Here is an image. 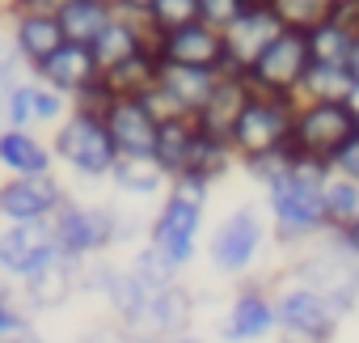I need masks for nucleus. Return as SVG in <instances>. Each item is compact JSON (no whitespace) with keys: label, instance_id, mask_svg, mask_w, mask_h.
Segmentation results:
<instances>
[{"label":"nucleus","instance_id":"obj_6","mask_svg":"<svg viewBox=\"0 0 359 343\" xmlns=\"http://www.w3.org/2000/svg\"><path fill=\"white\" fill-rule=\"evenodd\" d=\"M359 136L355 102H296L292 119V153L296 161L330 169V161Z\"/></svg>","mask_w":359,"mask_h":343},{"label":"nucleus","instance_id":"obj_34","mask_svg":"<svg viewBox=\"0 0 359 343\" xmlns=\"http://www.w3.org/2000/svg\"><path fill=\"white\" fill-rule=\"evenodd\" d=\"M254 0H199V22H208V26H216V30H224L241 9H250Z\"/></svg>","mask_w":359,"mask_h":343},{"label":"nucleus","instance_id":"obj_33","mask_svg":"<svg viewBox=\"0 0 359 343\" xmlns=\"http://www.w3.org/2000/svg\"><path fill=\"white\" fill-rule=\"evenodd\" d=\"M127 271H131L135 280H144V284H173V280H182V271H177V267H173L156 246H148V242H140V246L131 250Z\"/></svg>","mask_w":359,"mask_h":343},{"label":"nucleus","instance_id":"obj_45","mask_svg":"<svg viewBox=\"0 0 359 343\" xmlns=\"http://www.w3.org/2000/svg\"><path fill=\"white\" fill-rule=\"evenodd\" d=\"M102 5H110V9H123V0H102Z\"/></svg>","mask_w":359,"mask_h":343},{"label":"nucleus","instance_id":"obj_5","mask_svg":"<svg viewBox=\"0 0 359 343\" xmlns=\"http://www.w3.org/2000/svg\"><path fill=\"white\" fill-rule=\"evenodd\" d=\"M271 242V225L266 212L258 204H237L233 212H224V221L212 229L208 238V263L220 280H250L262 250Z\"/></svg>","mask_w":359,"mask_h":343},{"label":"nucleus","instance_id":"obj_29","mask_svg":"<svg viewBox=\"0 0 359 343\" xmlns=\"http://www.w3.org/2000/svg\"><path fill=\"white\" fill-rule=\"evenodd\" d=\"M351 98H355L351 77L338 64H309L300 93H296V102H351Z\"/></svg>","mask_w":359,"mask_h":343},{"label":"nucleus","instance_id":"obj_21","mask_svg":"<svg viewBox=\"0 0 359 343\" xmlns=\"http://www.w3.org/2000/svg\"><path fill=\"white\" fill-rule=\"evenodd\" d=\"M72 102L60 98L55 89H47L43 81H34L30 72L18 81L13 89V102H9V127H26V131H43V127H60L68 119Z\"/></svg>","mask_w":359,"mask_h":343},{"label":"nucleus","instance_id":"obj_16","mask_svg":"<svg viewBox=\"0 0 359 343\" xmlns=\"http://www.w3.org/2000/svg\"><path fill=\"white\" fill-rule=\"evenodd\" d=\"M55 250H60V242H55V225L51 221L0 225V280H5V284H22Z\"/></svg>","mask_w":359,"mask_h":343},{"label":"nucleus","instance_id":"obj_36","mask_svg":"<svg viewBox=\"0 0 359 343\" xmlns=\"http://www.w3.org/2000/svg\"><path fill=\"white\" fill-rule=\"evenodd\" d=\"M76 343H131V339H127V335H123V330H118V326L106 318V322H93V326H85Z\"/></svg>","mask_w":359,"mask_h":343},{"label":"nucleus","instance_id":"obj_15","mask_svg":"<svg viewBox=\"0 0 359 343\" xmlns=\"http://www.w3.org/2000/svg\"><path fill=\"white\" fill-rule=\"evenodd\" d=\"M18 292H22V301L30 305L34 318L60 313V309H68V305L81 297V263H76L72 254L55 250L43 267H34V271L18 284Z\"/></svg>","mask_w":359,"mask_h":343},{"label":"nucleus","instance_id":"obj_2","mask_svg":"<svg viewBox=\"0 0 359 343\" xmlns=\"http://www.w3.org/2000/svg\"><path fill=\"white\" fill-rule=\"evenodd\" d=\"M208 200L212 183L203 179H173L169 191L156 200V212L148 216V246H156L177 271H187L199 259L203 229H208Z\"/></svg>","mask_w":359,"mask_h":343},{"label":"nucleus","instance_id":"obj_4","mask_svg":"<svg viewBox=\"0 0 359 343\" xmlns=\"http://www.w3.org/2000/svg\"><path fill=\"white\" fill-rule=\"evenodd\" d=\"M51 153L55 169H68L76 183H110V169L118 161L97 106H72L68 119L51 131Z\"/></svg>","mask_w":359,"mask_h":343},{"label":"nucleus","instance_id":"obj_46","mask_svg":"<svg viewBox=\"0 0 359 343\" xmlns=\"http://www.w3.org/2000/svg\"><path fill=\"white\" fill-rule=\"evenodd\" d=\"M351 102H355V110H359V93H355V98H351Z\"/></svg>","mask_w":359,"mask_h":343},{"label":"nucleus","instance_id":"obj_28","mask_svg":"<svg viewBox=\"0 0 359 343\" xmlns=\"http://www.w3.org/2000/svg\"><path fill=\"white\" fill-rule=\"evenodd\" d=\"M321 208H325V233H342L346 225L359 221V183L325 169V179H321Z\"/></svg>","mask_w":359,"mask_h":343},{"label":"nucleus","instance_id":"obj_24","mask_svg":"<svg viewBox=\"0 0 359 343\" xmlns=\"http://www.w3.org/2000/svg\"><path fill=\"white\" fill-rule=\"evenodd\" d=\"M110 187L131 204H148L169 191V174L156 165V157H118L110 169Z\"/></svg>","mask_w":359,"mask_h":343},{"label":"nucleus","instance_id":"obj_23","mask_svg":"<svg viewBox=\"0 0 359 343\" xmlns=\"http://www.w3.org/2000/svg\"><path fill=\"white\" fill-rule=\"evenodd\" d=\"M89 51H93L97 68L110 72V68H118L123 60H135V56L152 51V34H148V26H144L135 13H123V9H118V13L110 18V26L97 34V43H93Z\"/></svg>","mask_w":359,"mask_h":343},{"label":"nucleus","instance_id":"obj_7","mask_svg":"<svg viewBox=\"0 0 359 343\" xmlns=\"http://www.w3.org/2000/svg\"><path fill=\"white\" fill-rule=\"evenodd\" d=\"M55 225V242L64 254H72L76 263L89 259H106L114 254L118 242V204H97V200H76L68 195L64 208L51 216Z\"/></svg>","mask_w":359,"mask_h":343},{"label":"nucleus","instance_id":"obj_38","mask_svg":"<svg viewBox=\"0 0 359 343\" xmlns=\"http://www.w3.org/2000/svg\"><path fill=\"white\" fill-rule=\"evenodd\" d=\"M26 72H9V77H0V131L9 127V102H13V89Z\"/></svg>","mask_w":359,"mask_h":343},{"label":"nucleus","instance_id":"obj_25","mask_svg":"<svg viewBox=\"0 0 359 343\" xmlns=\"http://www.w3.org/2000/svg\"><path fill=\"white\" fill-rule=\"evenodd\" d=\"M195 140H199V123L195 119H165L156 127V165L169 174V183L177 174H187V165H191V153H195Z\"/></svg>","mask_w":359,"mask_h":343},{"label":"nucleus","instance_id":"obj_31","mask_svg":"<svg viewBox=\"0 0 359 343\" xmlns=\"http://www.w3.org/2000/svg\"><path fill=\"white\" fill-rule=\"evenodd\" d=\"M30 335H39L30 305L22 301L18 284H5V280H0V343H22V339H30Z\"/></svg>","mask_w":359,"mask_h":343},{"label":"nucleus","instance_id":"obj_27","mask_svg":"<svg viewBox=\"0 0 359 343\" xmlns=\"http://www.w3.org/2000/svg\"><path fill=\"white\" fill-rule=\"evenodd\" d=\"M156 68H161L156 51H144V56L123 60L118 68L102 72V102L106 98H144L156 85Z\"/></svg>","mask_w":359,"mask_h":343},{"label":"nucleus","instance_id":"obj_35","mask_svg":"<svg viewBox=\"0 0 359 343\" xmlns=\"http://www.w3.org/2000/svg\"><path fill=\"white\" fill-rule=\"evenodd\" d=\"M330 169H334V174H342V179H351V183H359V136L330 161Z\"/></svg>","mask_w":359,"mask_h":343},{"label":"nucleus","instance_id":"obj_11","mask_svg":"<svg viewBox=\"0 0 359 343\" xmlns=\"http://www.w3.org/2000/svg\"><path fill=\"white\" fill-rule=\"evenodd\" d=\"M224 343H262L275 339V280H241L220 313Z\"/></svg>","mask_w":359,"mask_h":343},{"label":"nucleus","instance_id":"obj_9","mask_svg":"<svg viewBox=\"0 0 359 343\" xmlns=\"http://www.w3.org/2000/svg\"><path fill=\"white\" fill-rule=\"evenodd\" d=\"M342 318L309 288L275 280V343H334Z\"/></svg>","mask_w":359,"mask_h":343},{"label":"nucleus","instance_id":"obj_39","mask_svg":"<svg viewBox=\"0 0 359 343\" xmlns=\"http://www.w3.org/2000/svg\"><path fill=\"white\" fill-rule=\"evenodd\" d=\"M334 238H338L355 259H359V221H355V225H346V229H342V233H334Z\"/></svg>","mask_w":359,"mask_h":343},{"label":"nucleus","instance_id":"obj_41","mask_svg":"<svg viewBox=\"0 0 359 343\" xmlns=\"http://www.w3.org/2000/svg\"><path fill=\"white\" fill-rule=\"evenodd\" d=\"M346 77H351V89L359 93V39H355V47H351V56H346Z\"/></svg>","mask_w":359,"mask_h":343},{"label":"nucleus","instance_id":"obj_3","mask_svg":"<svg viewBox=\"0 0 359 343\" xmlns=\"http://www.w3.org/2000/svg\"><path fill=\"white\" fill-rule=\"evenodd\" d=\"M275 280H292V284L317 292L338 318H351L359 309V259L334 233H321L317 242L296 246L287 267Z\"/></svg>","mask_w":359,"mask_h":343},{"label":"nucleus","instance_id":"obj_22","mask_svg":"<svg viewBox=\"0 0 359 343\" xmlns=\"http://www.w3.org/2000/svg\"><path fill=\"white\" fill-rule=\"evenodd\" d=\"M250 98H254V85L245 81V72H220L216 85H212V93H208V102H203V110L195 115V123L208 136L229 140L233 127H237V119H241V110L250 106Z\"/></svg>","mask_w":359,"mask_h":343},{"label":"nucleus","instance_id":"obj_43","mask_svg":"<svg viewBox=\"0 0 359 343\" xmlns=\"http://www.w3.org/2000/svg\"><path fill=\"white\" fill-rule=\"evenodd\" d=\"M165 343H208V339H199V335L191 330V335H177V339H165Z\"/></svg>","mask_w":359,"mask_h":343},{"label":"nucleus","instance_id":"obj_44","mask_svg":"<svg viewBox=\"0 0 359 343\" xmlns=\"http://www.w3.org/2000/svg\"><path fill=\"white\" fill-rule=\"evenodd\" d=\"M22 343H51V339H43V335H30V339H22Z\"/></svg>","mask_w":359,"mask_h":343},{"label":"nucleus","instance_id":"obj_13","mask_svg":"<svg viewBox=\"0 0 359 343\" xmlns=\"http://www.w3.org/2000/svg\"><path fill=\"white\" fill-rule=\"evenodd\" d=\"M68 183L60 174H34V179H0V225H30V221H51L64 200Z\"/></svg>","mask_w":359,"mask_h":343},{"label":"nucleus","instance_id":"obj_30","mask_svg":"<svg viewBox=\"0 0 359 343\" xmlns=\"http://www.w3.org/2000/svg\"><path fill=\"white\" fill-rule=\"evenodd\" d=\"M266 9L275 13V22L283 30L309 34V30H317L321 22H330L338 13V0H266Z\"/></svg>","mask_w":359,"mask_h":343},{"label":"nucleus","instance_id":"obj_42","mask_svg":"<svg viewBox=\"0 0 359 343\" xmlns=\"http://www.w3.org/2000/svg\"><path fill=\"white\" fill-rule=\"evenodd\" d=\"M144 9H148V0H123V13H135L140 18Z\"/></svg>","mask_w":359,"mask_h":343},{"label":"nucleus","instance_id":"obj_19","mask_svg":"<svg viewBox=\"0 0 359 343\" xmlns=\"http://www.w3.org/2000/svg\"><path fill=\"white\" fill-rule=\"evenodd\" d=\"M9 26V39H13V51L22 60L26 72H34L47 56H55L64 47V30H60V18L47 13V9H13L5 18Z\"/></svg>","mask_w":359,"mask_h":343},{"label":"nucleus","instance_id":"obj_8","mask_svg":"<svg viewBox=\"0 0 359 343\" xmlns=\"http://www.w3.org/2000/svg\"><path fill=\"white\" fill-rule=\"evenodd\" d=\"M292 119H296V102L292 98H271V93H254L250 106L241 110L229 144L237 153V165H250L258 157L283 153L292 148Z\"/></svg>","mask_w":359,"mask_h":343},{"label":"nucleus","instance_id":"obj_40","mask_svg":"<svg viewBox=\"0 0 359 343\" xmlns=\"http://www.w3.org/2000/svg\"><path fill=\"white\" fill-rule=\"evenodd\" d=\"M68 0H18V9H47V13H60Z\"/></svg>","mask_w":359,"mask_h":343},{"label":"nucleus","instance_id":"obj_10","mask_svg":"<svg viewBox=\"0 0 359 343\" xmlns=\"http://www.w3.org/2000/svg\"><path fill=\"white\" fill-rule=\"evenodd\" d=\"M309 64H313L309 39L296 34V30H283V34L245 68V81L254 85V93H271V98H292V102H296Z\"/></svg>","mask_w":359,"mask_h":343},{"label":"nucleus","instance_id":"obj_1","mask_svg":"<svg viewBox=\"0 0 359 343\" xmlns=\"http://www.w3.org/2000/svg\"><path fill=\"white\" fill-rule=\"evenodd\" d=\"M321 179L325 169L309 161H292L283 174L262 183V212L271 225V238L287 250L309 246L325 233V208H321Z\"/></svg>","mask_w":359,"mask_h":343},{"label":"nucleus","instance_id":"obj_18","mask_svg":"<svg viewBox=\"0 0 359 343\" xmlns=\"http://www.w3.org/2000/svg\"><path fill=\"white\" fill-rule=\"evenodd\" d=\"M224 56H229V72H245L279 34H283V26L275 22V13L266 9V5H250V9H241L224 30Z\"/></svg>","mask_w":359,"mask_h":343},{"label":"nucleus","instance_id":"obj_17","mask_svg":"<svg viewBox=\"0 0 359 343\" xmlns=\"http://www.w3.org/2000/svg\"><path fill=\"white\" fill-rule=\"evenodd\" d=\"M97 110H102V123H106L118 157H152L161 123L152 119L144 98H106Z\"/></svg>","mask_w":359,"mask_h":343},{"label":"nucleus","instance_id":"obj_37","mask_svg":"<svg viewBox=\"0 0 359 343\" xmlns=\"http://www.w3.org/2000/svg\"><path fill=\"white\" fill-rule=\"evenodd\" d=\"M9 72H26V68H22V60L13 51V39H9L5 18H0V77H9Z\"/></svg>","mask_w":359,"mask_h":343},{"label":"nucleus","instance_id":"obj_32","mask_svg":"<svg viewBox=\"0 0 359 343\" xmlns=\"http://www.w3.org/2000/svg\"><path fill=\"white\" fill-rule=\"evenodd\" d=\"M140 22L148 26V34H169L177 26L199 22V0H148V9L140 13Z\"/></svg>","mask_w":359,"mask_h":343},{"label":"nucleus","instance_id":"obj_12","mask_svg":"<svg viewBox=\"0 0 359 343\" xmlns=\"http://www.w3.org/2000/svg\"><path fill=\"white\" fill-rule=\"evenodd\" d=\"M30 77L43 81L47 89H55L60 98H68L72 106H102V68H97L93 51L81 43H64Z\"/></svg>","mask_w":359,"mask_h":343},{"label":"nucleus","instance_id":"obj_20","mask_svg":"<svg viewBox=\"0 0 359 343\" xmlns=\"http://www.w3.org/2000/svg\"><path fill=\"white\" fill-rule=\"evenodd\" d=\"M55 174V153L43 131L5 127L0 131V179H34Z\"/></svg>","mask_w":359,"mask_h":343},{"label":"nucleus","instance_id":"obj_14","mask_svg":"<svg viewBox=\"0 0 359 343\" xmlns=\"http://www.w3.org/2000/svg\"><path fill=\"white\" fill-rule=\"evenodd\" d=\"M152 51L161 64H177V68H203V72H229V56H224V34L208 22H191L177 26L169 34L152 39Z\"/></svg>","mask_w":359,"mask_h":343},{"label":"nucleus","instance_id":"obj_26","mask_svg":"<svg viewBox=\"0 0 359 343\" xmlns=\"http://www.w3.org/2000/svg\"><path fill=\"white\" fill-rule=\"evenodd\" d=\"M118 9L102 5V0H68V5L55 13L60 18V30H64V43H81V47H93L97 34L110 26Z\"/></svg>","mask_w":359,"mask_h":343}]
</instances>
